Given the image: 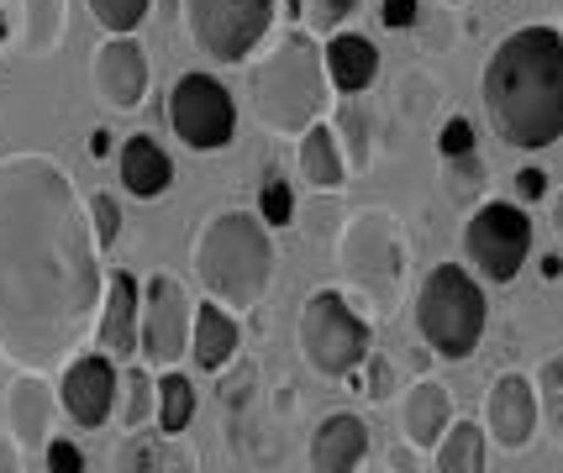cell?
<instances>
[{
	"mask_svg": "<svg viewBox=\"0 0 563 473\" xmlns=\"http://www.w3.org/2000/svg\"><path fill=\"white\" fill-rule=\"evenodd\" d=\"M43 452H48V473H85V452L74 448L69 437H53Z\"/></svg>",
	"mask_w": 563,
	"mask_h": 473,
	"instance_id": "cell-36",
	"label": "cell"
},
{
	"mask_svg": "<svg viewBox=\"0 0 563 473\" xmlns=\"http://www.w3.org/2000/svg\"><path fill=\"white\" fill-rule=\"evenodd\" d=\"M511 184H516V200H542L548 195V174H542V169H521Z\"/></svg>",
	"mask_w": 563,
	"mask_h": 473,
	"instance_id": "cell-39",
	"label": "cell"
},
{
	"mask_svg": "<svg viewBox=\"0 0 563 473\" xmlns=\"http://www.w3.org/2000/svg\"><path fill=\"white\" fill-rule=\"evenodd\" d=\"M438 153L442 158H464V153H474V122H468V116H453V122L442 126Z\"/></svg>",
	"mask_w": 563,
	"mask_h": 473,
	"instance_id": "cell-35",
	"label": "cell"
},
{
	"mask_svg": "<svg viewBox=\"0 0 563 473\" xmlns=\"http://www.w3.org/2000/svg\"><path fill=\"white\" fill-rule=\"evenodd\" d=\"M100 311L90 200L48 153L0 158V352L32 374L69 358Z\"/></svg>",
	"mask_w": 563,
	"mask_h": 473,
	"instance_id": "cell-1",
	"label": "cell"
},
{
	"mask_svg": "<svg viewBox=\"0 0 563 473\" xmlns=\"http://www.w3.org/2000/svg\"><path fill=\"white\" fill-rule=\"evenodd\" d=\"M22 5V48L43 58L64 43V0H16Z\"/></svg>",
	"mask_w": 563,
	"mask_h": 473,
	"instance_id": "cell-25",
	"label": "cell"
},
{
	"mask_svg": "<svg viewBox=\"0 0 563 473\" xmlns=\"http://www.w3.org/2000/svg\"><path fill=\"white\" fill-rule=\"evenodd\" d=\"M343 274L364 295L385 300L406 279V237L390 211H358L343 232Z\"/></svg>",
	"mask_w": 563,
	"mask_h": 473,
	"instance_id": "cell-9",
	"label": "cell"
},
{
	"mask_svg": "<svg viewBox=\"0 0 563 473\" xmlns=\"http://www.w3.org/2000/svg\"><path fill=\"white\" fill-rule=\"evenodd\" d=\"M90 226H96L100 248H117V237H122V205L111 195H90Z\"/></svg>",
	"mask_w": 563,
	"mask_h": 473,
	"instance_id": "cell-33",
	"label": "cell"
},
{
	"mask_svg": "<svg viewBox=\"0 0 563 473\" xmlns=\"http://www.w3.org/2000/svg\"><path fill=\"white\" fill-rule=\"evenodd\" d=\"M368 399H390V358L368 352Z\"/></svg>",
	"mask_w": 563,
	"mask_h": 473,
	"instance_id": "cell-38",
	"label": "cell"
},
{
	"mask_svg": "<svg viewBox=\"0 0 563 473\" xmlns=\"http://www.w3.org/2000/svg\"><path fill=\"white\" fill-rule=\"evenodd\" d=\"M400 416H406L411 448H438V437H448V426H453V395H448V384H417L406 395Z\"/></svg>",
	"mask_w": 563,
	"mask_h": 473,
	"instance_id": "cell-21",
	"label": "cell"
},
{
	"mask_svg": "<svg viewBox=\"0 0 563 473\" xmlns=\"http://www.w3.org/2000/svg\"><path fill=\"white\" fill-rule=\"evenodd\" d=\"M538 399H542V416L553 421V431L563 437V358H548L538 374Z\"/></svg>",
	"mask_w": 563,
	"mask_h": 473,
	"instance_id": "cell-30",
	"label": "cell"
},
{
	"mask_svg": "<svg viewBox=\"0 0 563 473\" xmlns=\"http://www.w3.org/2000/svg\"><path fill=\"white\" fill-rule=\"evenodd\" d=\"M169 126L190 153H221L238 132V100L217 75H179L169 90Z\"/></svg>",
	"mask_w": 563,
	"mask_h": 473,
	"instance_id": "cell-10",
	"label": "cell"
},
{
	"mask_svg": "<svg viewBox=\"0 0 563 473\" xmlns=\"http://www.w3.org/2000/svg\"><path fill=\"white\" fill-rule=\"evenodd\" d=\"M464 258L468 269L490 284H511L521 263L532 258V216L516 200H490L464 222Z\"/></svg>",
	"mask_w": 563,
	"mask_h": 473,
	"instance_id": "cell-8",
	"label": "cell"
},
{
	"mask_svg": "<svg viewBox=\"0 0 563 473\" xmlns=\"http://www.w3.org/2000/svg\"><path fill=\"white\" fill-rule=\"evenodd\" d=\"M358 11V0H306V16L300 22L321 32V37H332V32H343V22Z\"/></svg>",
	"mask_w": 563,
	"mask_h": 473,
	"instance_id": "cell-31",
	"label": "cell"
},
{
	"mask_svg": "<svg viewBox=\"0 0 563 473\" xmlns=\"http://www.w3.org/2000/svg\"><path fill=\"white\" fill-rule=\"evenodd\" d=\"M442 5H464V0H442Z\"/></svg>",
	"mask_w": 563,
	"mask_h": 473,
	"instance_id": "cell-47",
	"label": "cell"
},
{
	"mask_svg": "<svg viewBox=\"0 0 563 473\" xmlns=\"http://www.w3.org/2000/svg\"><path fill=\"white\" fill-rule=\"evenodd\" d=\"M548 5H553V16H559V22H563V0H548ZM559 32H563V26H559Z\"/></svg>",
	"mask_w": 563,
	"mask_h": 473,
	"instance_id": "cell-46",
	"label": "cell"
},
{
	"mask_svg": "<svg viewBox=\"0 0 563 473\" xmlns=\"http://www.w3.org/2000/svg\"><path fill=\"white\" fill-rule=\"evenodd\" d=\"M190 421H196V384L169 369V374L158 379V426H164L169 437H179Z\"/></svg>",
	"mask_w": 563,
	"mask_h": 473,
	"instance_id": "cell-26",
	"label": "cell"
},
{
	"mask_svg": "<svg viewBox=\"0 0 563 473\" xmlns=\"http://www.w3.org/2000/svg\"><path fill=\"white\" fill-rule=\"evenodd\" d=\"M485 122L506 148L542 153L563 137V32L521 26L479 75Z\"/></svg>",
	"mask_w": 563,
	"mask_h": 473,
	"instance_id": "cell-2",
	"label": "cell"
},
{
	"mask_svg": "<svg viewBox=\"0 0 563 473\" xmlns=\"http://www.w3.org/2000/svg\"><path fill=\"white\" fill-rule=\"evenodd\" d=\"M300 352L306 363L327 379H353L374 352V331L368 322L347 305L338 290H317V295L300 305Z\"/></svg>",
	"mask_w": 563,
	"mask_h": 473,
	"instance_id": "cell-6",
	"label": "cell"
},
{
	"mask_svg": "<svg viewBox=\"0 0 563 473\" xmlns=\"http://www.w3.org/2000/svg\"><path fill=\"white\" fill-rule=\"evenodd\" d=\"M563 274V258H553V252H548V258H542V279H559Z\"/></svg>",
	"mask_w": 563,
	"mask_h": 473,
	"instance_id": "cell-42",
	"label": "cell"
},
{
	"mask_svg": "<svg viewBox=\"0 0 563 473\" xmlns=\"http://www.w3.org/2000/svg\"><path fill=\"white\" fill-rule=\"evenodd\" d=\"M485 442L490 431H479V421H453L438 442V473H485Z\"/></svg>",
	"mask_w": 563,
	"mask_h": 473,
	"instance_id": "cell-24",
	"label": "cell"
},
{
	"mask_svg": "<svg viewBox=\"0 0 563 473\" xmlns=\"http://www.w3.org/2000/svg\"><path fill=\"white\" fill-rule=\"evenodd\" d=\"M279 0H185V32L211 64H243L269 37Z\"/></svg>",
	"mask_w": 563,
	"mask_h": 473,
	"instance_id": "cell-7",
	"label": "cell"
},
{
	"mask_svg": "<svg viewBox=\"0 0 563 473\" xmlns=\"http://www.w3.org/2000/svg\"><path fill=\"white\" fill-rule=\"evenodd\" d=\"M5 32H11V16H5V5H0V43H5Z\"/></svg>",
	"mask_w": 563,
	"mask_h": 473,
	"instance_id": "cell-45",
	"label": "cell"
},
{
	"mask_svg": "<svg viewBox=\"0 0 563 473\" xmlns=\"http://www.w3.org/2000/svg\"><path fill=\"white\" fill-rule=\"evenodd\" d=\"M258 216L269 222V232L274 226H290L295 195H290V184H285V179H264V190H258Z\"/></svg>",
	"mask_w": 563,
	"mask_h": 473,
	"instance_id": "cell-32",
	"label": "cell"
},
{
	"mask_svg": "<svg viewBox=\"0 0 563 473\" xmlns=\"http://www.w3.org/2000/svg\"><path fill=\"white\" fill-rule=\"evenodd\" d=\"M553 232L563 237V195H553Z\"/></svg>",
	"mask_w": 563,
	"mask_h": 473,
	"instance_id": "cell-43",
	"label": "cell"
},
{
	"mask_svg": "<svg viewBox=\"0 0 563 473\" xmlns=\"http://www.w3.org/2000/svg\"><path fill=\"white\" fill-rule=\"evenodd\" d=\"M117 395H122V374H117V358L106 352H85L64 369V384H58V399L79 426H106L111 410H117Z\"/></svg>",
	"mask_w": 563,
	"mask_h": 473,
	"instance_id": "cell-12",
	"label": "cell"
},
{
	"mask_svg": "<svg viewBox=\"0 0 563 473\" xmlns=\"http://www.w3.org/2000/svg\"><path fill=\"white\" fill-rule=\"evenodd\" d=\"M295 164H300V174L311 190H338L347 174V158H343V143H338V132L327 122H317L311 132H300V153H295Z\"/></svg>",
	"mask_w": 563,
	"mask_h": 473,
	"instance_id": "cell-22",
	"label": "cell"
},
{
	"mask_svg": "<svg viewBox=\"0 0 563 473\" xmlns=\"http://www.w3.org/2000/svg\"><path fill=\"white\" fill-rule=\"evenodd\" d=\"M247 100H253V116L269 126V132H285V137L311 132V126L332 111L327 48H317V37H306V32L279 37L269 58L253 64Z\"/></svg>",
	"mask_w": 563,
	"mask_h": 473,
	"instance_id": "cell-4",
	"label": "cell"
},
{
	"mask_svg": "<svg viewBox=\"0 0 563 473\" xmlns=\"http://www.w3.org/2000/svg\"><path fill=\"white\" fill-rule=\"evenodd\" d=\"M117 169H122L126 195H137V200H158L174 184V158L158 148L147 132L126 137V143H122V158H117Z\"/></svg>",
	"mask_w": 563,
	"mask_h": 473,
	"instance_id": "cell-19",
	"label": "cell"
},
{
	"mask_svg": "<svg viewBox=\"0 0 563 473\" xmlns=\"http://www.w3.org/2000/svg\"><path fill=\"white\" fill-rule=\"evenodd\" d=\"M485 322H490V305H485V290L479 279L459 269V263H438L432 274L421 279L417 290V326L427 337V348L438 358H468L485 337Z\"/></svg>",
	"mask_w": 563,
	"mask_h": 473,
	"instance_id": "cell-5",
	"label": "cell"
},
{
	"mask_svg": "<svg viewBox=\"0 0 563 473\" xmlns=\"http://www.w3.org/2000/svg\"><path fill=\"white\" fill-rule=\"evenodd\" d=\"M122 426L126 431H143V421L158 410V384L143 374V369H126L122 374Z\"/></svg>",
	"mask_w": 563,
	"mask_h": 473,
	"instance_id": "cell-29",
	"label": "cell"
},
{
	"mask_svg": "<svg viewBox=\"0 0 563 473\" xmlns=\"http://www.w3.org/2000/svg\"><path fill=\"white\" fill-rule=\"evenodd\" d=\"M190 269L200 290L227 311H253L269 295L274 279V243L269 222L253 211H217L190 243Z\"/></svg>",
	"mask_w": 563,
	"mask_h": 473,
	"instance_id": "cell-3",
	"label": "cell"
},
{
	"mask_svg": "<svg viewBox=\"0 0 563 473\" xmlns=\"http://www.w3.org/2000/svg\"><path fill=\"white\" fill-rule=\"evenodd\" d=\"M111 143H117V137H111V132H106V126H96V132H90V143H85V148H90V158H111Z\"/></svg>",
	"mask_w": 563,
	"mask_h": 473,
	"instance_id": "cell-40",
	"label": "cell"
},
{
	"mask_svg": "<svg viewBox=\"0 0 563 473\" xmlns=\"http://www.w3.org/2000/svg\"><path fill=\"white\" fill-rule=\"evenodd\" d=\"M379 22L390 26V32H411L421 22V0H385L379 5Z\"/></svg>",
	"mask_w": 563,
	"mask_h": 473,
	"instance_id": "cell-37",
	"label": "cell"
},
{
	"mask_svg": "<svg viewBox=\"0 0 563 473\" xmlns=\"http://www.w3.org/2000/svg\"><path fill=\"white\" fill-rule=\"evenodd\" d=\"M327 75H332V90L364 95L368 85L379 79V48L368 43L364 32H332L327 37Z\"/></svg>",
	"mask_w": 563,
	"mask_h": 473,
	"instance_id": "cell-17",
	"label": "cell"
},
{
	"mask_svg": "<svg viewBox=\"0 0 563 473\" xmlns=\"http://www.w3.org/2000/svg\"><path fill=\"white\" fill-rule=\"evenodd\" d=\"M0 473H22V458H16V448L0 437Z\"/></svg>",
	"mask_w": 563,
	"mask_h": 473,
	"instance_id": "cell-41",
	"label": "cell"
},
{
	"mask_svg": "<svg viewBox=\"0 0 563 473\" xmlns=\"http://www.w3.org/2000/svg\"><path fill=\"white\" fill-rule=\"evenodd\" d=\"M137 326H143V311H137V279L111 274V284H106V305H100V322H96V348L106 352V358H132V352H137Z\"/></svg>",
	"mask_w": 563,
	"mask_h": 473,
	"instance_id": "cell-15",
	"label": "cell"
},
{
	"mask_svg": "<svg viewBox=\"0 0 563 473\" xmlns=\"http://www.w3.org/2000/svg\"><path fill=\"white\" fill-rule=\"evenodd\" d=\"M448 184H453V195H464V190H474V184H485V158H479V153L448 158Z\"/></svg>",
	"mask_w": 563,
	"mask_h": 473,
	"instance_id": "cell-34",
	"label": "cell"
},
{
	"mask_svg": "<svg viewBox=\"0 0 563 473\" xmlns=\"http://www.w3.org/2000/svg\"><path fill=\"white\" fill-rule=\"evenodd\" d=\"M196 331V305L185 295V284L174 274H153L143 290V326H137V348L153 369H174L185 358V342Z\"/></svg>",
	"mask_w": 563,
	"mask_h": 473,
	"instance_id": "cell-11",
	"label": "cell"
},
{
	"mask_svg": "<svg viewBox=\"0 0 563 473\" xmlns=\"http://www.w3.org/2000/svg\"><path fill=\"white\" fill-rule=\"evenodd\" d=\"M368 458V426L358 416H327L311 442V469L317 473H358Z\"/></svg>",
	"mask_w": 563,
	"mask_h": 473,
	"instance_id": "cell-18",
	"label": "cell"
},
{
	"mask_svg": "<svg viewBox=\"0 0 563 473\" xmlns=\"http://www.w3.org/2000/svg\"><path fill=\"white\" fill-rule=\"evenodd\" d=\"M238 352V322L227 305H196V331H190V358H196L206 374H221Z\"/></svg>",
	"mask_w": 563,
	"mask_h": 473,
	"instance_id": "cell-20",
	"label": "cell"
},
{
	"mask_svg": "<svg viewBox=\"0 0 563 473\" xmlns=\"http://www.w3.org/2000/svg\"><path fill=\"white\" fill-rule=\"evenodd\" d=\"M285 16H295V22H300V16H306V0H285Z\"/></svg>",
	"mask_w": 563,
	"mask_h": 473,
	"instance_id": "cell-44",
	"label": "cell"
},
{
	"mask_svg": "<svg viewBox=\"0 0 563 473\" xmlns=\"http://www.w3.org/2000/svg\"><path fill=\"white\" fill-rule=\"evenodd\" d=\"M85 5H90V16H96L100 32L132 37V32L147 22V5H153V0H85Z\"/></svg>",
	"mask_w": 563,
	"mask_h": 473,
	"instance_id": "cell-28",
	"label": "cell"
},
{
	"mask_svg": "<svg viewBox=\"0 0 563 473\" xmlns=\"http://www.w3.org/2000/svg\"><path fill=\"white\" fill-rule=\"evenodd\" d=\"M147 79H153V69H147V53L137 37H106L96 48L90 85L111 111H137L147 95Z\"/></svg>",
	"mask_w": 563,
	"mask_h": 473,
	"instance_id": "cell-13",
	"label": "cell"
},
{
	"mask_svg": "<svg viewBox=\"0 0 563 473\" xmlns=\"http://www.w3.org/2000/svg\"><path fill=\"white\" fill-rule=\"evenodd\" d=\"M538 416H542V399H538V384L527 374H500L490 384V399H485V431L506 452H521L532 442L538 431Z\"/></svg>",
	"mask_w": 563,
	"mask_h": 473,
	"instance_id": "cell-14",
	"label": "cell"
},
{
	"mask_svg": "<svg viewBox=\"0 0 563 473\" xmlns=\"http://www.w3.org/2000/svg\"><path fill=\"white\" fill-rule=\"evenodd\" d=\"M332 132H338V143H343V158H347V169H364L368 164V111L358 105V100L347 95L338 111H332Z\"/></svg>",
	"mask_w": 563,
	"mask_h": 473,
	"instance_id": "cell-27",
	"label": "cell"
},
{
	"mask_svg": "<svg viewBox=\"0 0 563 473\" xmlns=\"http://www.w3.org/2000/svg\"><path fill=\"white\" fill-rule=\"evenodd\" d=\"M117 473H196V452L185 442L126 437V448L117 452Z\"/></svg>",
	"mask_w": 563,
	"mask_h": 473,
	"instance_id": "cell-23",
	"label": "cell"
},
{
	"mask_svg": "<svg viewBox=\"0 0 563 473\" xmlns=\"http://www.w3.org/2000/svg\"><path fill=\"white\" fill-rule=\"evenodd\" d=\"M5 416H11V437L22 442V448H48L53 442V395L48 384L26 369L16 384H11V395H5Z\"/></svg>",
	"mask_w": 563,
	"mask_h": 473,
	"instance_id": "cell-16",
	"label": "cell"
}]
</instances>
